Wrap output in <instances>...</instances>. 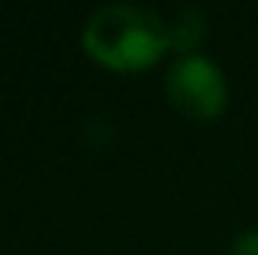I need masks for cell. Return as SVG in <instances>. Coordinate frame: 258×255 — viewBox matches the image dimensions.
I'll use <instances>...</instances> for the list:
<instances>
[{"label":"cell","mask_w":258,"mask_h":255,"mask_svg":"<svg viewBox=\"0 0 258 255\" xmlns=\"http://www.w3.org/2000/svg\"><path fill=\"white\" fill-rule=\"evenodd\" d=\"M168 96L189 117H213L225 105V78L204 54H183L168 69Z\"/></svg>","instance_id":"7a4b0ae2"},{"label":"cell","mask_w":258,"mask_h":255,"mask_svg":"<svg viewBox=\"0 0 258 255\" xmlns=\"http://www.w3.org/2000/svg\"><path fill=\"white\" fill-rule=\"evenodd\" d=\"M84 48L114 69H138L153 63L168 45V21L153 6L108 3L99 6L81 33Z\"/></svg>","instance_id":"6da1fadb"},{"label":"cell","mask_w":258,"mask_h":255,"mask_svg":"<svg viewBox=\"0 0 258 255\" xmlns=\"http://www.w3.org/2000/svg\"><path fill=\"white\" fill-rule=\"evenodd\" d=\"M168 36H171V45L177 51H189L204 36V12L198 6H180L174 12V18L168 21Z\"/></svg>","instance_id":"3957f363"},{"label":"cell","mask_w":258,"mask_h":255,"mask_svg":"<svg viewBox=\"0 0 258 255\" xmlns=\"http://www.w3.org/2000/svg\"><path fill=\"white\" fill-rule=\"evenodd\" d=\"M234 255H258V228L240 231L234 237Z\"/></svg>","instance_id":"277c9868"}]
</instances>
